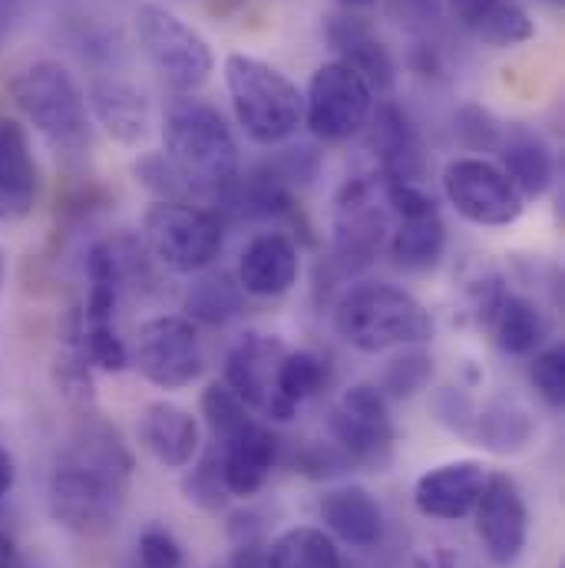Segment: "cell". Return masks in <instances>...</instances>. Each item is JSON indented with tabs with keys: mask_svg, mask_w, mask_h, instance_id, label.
Here are the masks:
<instances>
[{
	"mask_svg": "<svg viewBox=\"0 0 565 568\" xmlns=\"http://www.w3.org/2000/svg\"><path fill=\"white\" fill-rule=\"evenodd\" d=\"M3 284H7V252L0 248V294H3Z\"/></svg>",
	"mask_w": 565,
	"mask_h": 568,
	"instance_id": "obj_52",
	"label": "cell"
},
{
	"mask_svg": "<svg viewBox=\"0 0 565 568\" xmlns=\"http://www.w3.org/2000/svg\"><path fill=\"white\" fill-rule=\"evenodd\" d=\"M225 87L242 133L259 145H279L304 123V97L279 67L232 53L225 60Z\"/></svg>",
	"mask_w": 565,
	"mask_h": 568,
	"instance_id": "obj_5",
	"label": "cell"
},
{
	"mask_svg": "<svg viewBox=\"0 0 565 568\" xmlns=\"http://www.w3.org/2000/svg\"><path fill=\"white\" fill-rule=\"evenodd\" d=\"M384 185V182H381ZM387 205V202H384ZM377 205V182L357 175L337 195L334 262L344 275L367 268L387 242V209Z\"/></svg>",
	"mask_w": 565,
	"mask_h": 568,
	"instance_id": "obj_13",
	"label": "cell"
},
{
	"mask_svg": "<svg viewBox=\"0 0 565 568\" xmlns=\"http://www.w3.org/2000/svg\"><path fill=\"white\" fill-rule=\"evenodd\" d=\"M294 466H297V473H304V476H311V479H321V476L347 473V469H351V459H347L334 443H311L307 449L297 453Z\"/></svg>",
	"mask_w": 565,
	"mask_h": 568,
	"instance_id": "obj_42",
	"label": "cell"
},
{
	"mask_svg": "<svg viewBox=\"0 0 565 568\" xmlns=\"http://www.w3.org/2000/svg\"><path fill=\"white\" fill-rule=\"evenodd\" d=\"M287 354L282 337L275 334H245L225 357V384L229 390L259 417L287 424L297 407L284 400L279 387V371Z\"/></svg>",
	"mask_w": 565,
	"mask_h": 568,
	"instance_id": "obj_12",
	"label": "cell"
},
{
	"mask_svg": "<svg viewBox=\"0 0 565 568\" xmlns=\"http://www.w3.org/2000/svg\"><path fill=\"white\" fill-rule=\"evenodd\" d=\"M162 142V152L195 189V199H205L212 205L229 192V185L242 172L239 142L232 136L225 116L202 100L179 97L165 106Z\"/></svg>",
	"mask_w": 565,
	"mask_h": 568,
	"instance_id": "obj_2",
	"label": "cell"
},
{
	"mask_svg": "<svg viewBox=\"0 0 565 568\" xmlns=\"http://www.w3.org/2000/svg\"><path fill=\"white\" fill-rule=\"evenodd\" d=\"M272 169L282 175L287 185H291V182H311V179L317 175V169H321V155H317L311 145H297V149L282 152V155L272 162Z\"/></svg>",
	"mask_w": 565,
	"mask_h": 568,
	"instance_id": "obj_44",
	"label": "cell"
},
{
	"mask_svg": "<svg viewBox=\"0 0 565 568\" xmlns=\"http://www.w3.org/2000/svg\"><path fill=\"white\" fill-rule=\"evenodd\" d=\"M317 516L341 542L354 549H374L384 539V509L374 493L357 483L327 489L321 496Z\"/></svg>",
	"mask_w": 565,
	"mask_h": 568,
	"instance_id": "obj_22",
	"label": "cell"
},
{
	"mask_svg": "<svg viewBox=\"0 0 565 568\" xmlns=\"http://www.w3.org/2000/svg\"><path fill=\"white\" fill-rule=\"evenodd\" d=\"M473 33H476L483 43H490V47H496V50H506V47H519V43L533 40V37H536V27H533V20H529V13L523 10L519 0H496V3L476 20Z\"/></svg>",
	"mask_w": 565,
	"mask_h": 568,
	"instance_id": "obj_31",
	"label": "cell"
},
{
	"mask_svg": "<svg viewBox=\"0 0 565 568\" xmlns=\"http://www.w3.org/2000/svg\"><path fill=\"white\" fill-rule=\"evenodd\" d=\"M453 136L470 152H500L506 130L490 110L466 103L453 113Z\"/></svg>",
	"mask_w": 565,
	"mask_h": 568,
	"instance_id": "obj_36",
	"label": "cell"
},
{
	"mask_svg": "<svg viewBox=\"0 0 565 568\" xmlns=\"http://www.w3.org/2000/svg\"><path fill=\"white\" fill-rule=\"evenodd\" d=\"M182 496L205 509V513H222L232 499L229 486H225V476H222V463H219V449H209L202 453V459L182 476Z\"/></svg>",
	"mask_w": 565,
	"mask_h": 568,
	"instance_id": "obj_33",
	"label": "cell"
},
{
	"mask_svg": "<svg viewBox=\"0 0 565 568\" xmlns=\"http://www.w3.org/2000/svg\"><path fill=\"white\" fill-rule=\"evenodd\" d=\"M443 192L446 202L456 209V215L483 229L513 225L526 209V199L516 192L509 175L496 162L480 155H463L446 162Z\"/></svg>",
	"mask_w": 565,
	"mask_h": 568,
	"instance_id": "obj_10",
	"label": "cell"
},
{
	"mask_svg": "<svg viewBox=\"0 0 565 568\" xmlns=\"http://www.w3.org/2000/svg\"><path fill=\"white\" fill-rule=\"evenodd\" d=\"M0 568H13V542L0 532Z\"/></svg>",
	"mask_w": 565,
	"mask_h": 568,
	"instance_id": "obj_50",
	"label": "cell"
},
{
	"mask_svg": "<svg viewBox=\"0 0 565 568\" xmlns=\"http://www.w3.org/2000/svg\"><path fill=\"white\" fill-rule=\"evenodd\" d=\"M500 159H503L500 169L509 175V182L516 185L523 199H539L556 182V155L533 133H523V130L506 133L500 145Z\"/></svg>",
	"mask_w": 565,
	"mask_h": 568,
	"instance_id": "obj_25",
	"label": "cell"
},
{
	"mask_svg": "<svg viewBox=\"0 0 565 568\" xmlns=\"http://www.w3.org/2000/svg\"><path fill=\"white\" fill-rule=\"evenodd\" d=\"M133 469L137 459L120 429L83 414L50 473L47 506L53 523L87 539L107 536L120 519Z\"/></svg>",
	"mask_w": 565,
	"mask_h": 568,
	"instance_id": "obj_1",
	"label": "cell"
},
{
	"mask_svg": "<svg viewBox=\"0 0 565 568\" xmlns=\"http://www.w3.org/2000/svg\"><path fill=\"white\" fill-rule=\"evenodd\" d=\"M391 13L421 43H436L433 33L440 30V20H443V3L440 0H391Z\"/></svg>",
	"mask_w": 565,
	"mask_h": 568,
	"instance_id": "obj_40",
	"label": "cell"
},
{
	"mask_svg": "<svg viewBox=\"0 0 565 568\" xmlns=\"http://www.w3.org/2000/svg\"><path fill=\"white\" fill-rule=\"evenodd\" d=\"M334 331L361 354H384L404 344H426L433 337V317L397 284L361 282L337 297Z\"/></svg>",
	"mask_w": 565,
	"mask_h": 568,
	"instance_id": "obj_3",
	"label": "cell"
},
{
	"mask_svg": "<svg viewBox=\"0 0 565 568\" xmlns=\"http://www.w3.org/2000/svg\"><path fill=\"white\" fill-rule=\"evenodd\" d=\"M367 142L377 155L381 179L387 182H421L426 169L424 140L404 106L394 100H377L367 120Z\"/></svg>",
	"mask_w": 565,
	"mask_h": 568,
	"instance_id": "obj_15",
	"label": "cell"
},
{
	"mask_svg": "<svg viewBox=\"0 0 565 568\" xmlns=\"http://www.w3.org/2000/svg\"><path fill=\"white\" fill-rule=\"evenodd\" d=\"M20 116L57 152H83L93 140L90 103L73 73L57 60H37L10 80Z\"/></svg>",
	"mask_w": 565,
	"mask_h": 568,
	"instance_id": "obj_4",
	"label": "cell"
},
{
	"mask_svg": "<svg viewBox=\"0 0 565 568\" xmlns=\"http://www.w3.org/2000/svg\"><path fill=\"white\" fill-rule=\"evenodd\" d=\"M225 242L222 219L189 202H152L142 215L145 252L175 275L205 272Z\"/></svg>",
	"mask_w": 565,
	"mask_h": 568,
	"instance_id": "obj_6",
	"label": "cell"
},
{
	"mask_svg": "<svg viewBox=\"0 0 565 568\" xmlns=\"http://www.w3.org/2000/svg\"><path fill=\"white\" fill-rule=\"evenodd\" d=\"M443 248H446V225L436 209L404 215L391 239V255L407 272H424L430 265H436Z\"/></svg>",
	"mask_w": 565,
	"mask_h": 568,
	"instance_id": "obj_28",
	"label": "cell"
},
{
	"mask_svg": "<svg viewBox=\"0 0 565 568\" xmlns=\"http://www.w3.org/2000/svg\"><path fill=\"white\" fill-rule=\"evenodd\" d=\"M486 324L493 327L496 344H500L506 354H513V357L536 354V347H539L543 337H546V324H543L539 307H536L529 297L509 294V291L500 294V301L493 304Z\"/></svg>",
	"mask_w": 565,
	"mask_h": 568,
	"instance_id": "obj_27",
	"label": "cell"
},
{
	"mask_svg": "<svg viewBox=\"0 0 565 568\" xmlns=\"http://www.w3.org/2000/svg\"><path fill=\"white\" fill-rule=\"evenodd\" d=\"M57 387L60 394L77 404V407H90L93 404V374H90V361L83 357V351L73 344L70 354H63L57 361Z\"/></svg>",
	"mask_w": 565,
	"mask_h": 568,
	"instance_id": "obj_38",
	"label": "cell"
},
{
	"mask_svg": "<svg viewBox=\"0 0 565 568\" xmlns=\"http://www.w3.org/2000/svg\"><path fill=\"white\" fill-rule=\"evenodd\" d=\"M374 103L377 97L357 70H351L344 60H327L307 80L304 126L314 140L344 142L367 126Z\"/></svg>",
	"mask_w": 565,
	"mask_h": 568,
	"instance_id": "obj_9",
	"label": "cell"
},
{
	"mask_svg": "<svg viewBox=\"0 0 565 568\" xmlns=\"http://www.w3.org/2000/svg\"><path fill=\"white\" fill-rule=\"evenodd\" d=\"M202 417H205V424L212 429L215 443L229 439L235 429H242V426L252 420L249 407L229 390L225 381H222V384L215 381V384H209V387L202 390Z\"/></svg>",
	"mask_w": 565,
	"mask_h": 568,
	"instance_id": "obj_37",
	"label": "cell"
},
{
	"mask_svg": "<svg viewBox=\"0 0 565 568\" xmlns=\"http://www.w3.org/2000/svg\"><path fill=\"white\" fill-rule=\"evenodd\" d=\"M215 449H219V463H222L229 493L249 499L269 483V476L275 469V456H279V439L269 426L252 417L229 439L215 443Z\"/></svg>",
	"mask_w": 565,
	"mask_h": 568,
	"instance_id": "obj_17",
	"label": "cell"
},
{
	"mask_svg": "<svg viewBox=\"0 0 565 568\" xmlns=\"http://www.w3.org/2000/svg\"><path fill=\"white\" fill-rule=\"evenodd\" d=\"M493 3H496V0H446V10L453 13V20H456L460 27L473 30L476 20H480Z\"/></svg>",
	"mask_w": 565,
	"mask_h": 568,
	"instance_id": "obj_46",
	"label": "cell"
},
{
	"mask_svg": "<svg viewBox=\"0 0 565 568\" xmlns=\"http://www.w3.org/2000/svg\"><path fill=\"white\" fill-rule=\"evenodd\" d=\"M301 275V255L297 245L282 232H265L249 242V248L239 258L235 282L245 294L255 297H282Z\"/></svg>",
	"mask_w": 565,
	"mask_h": 568,
	"instance_id": "obj_20",
	"label": "cell"
},
{
	"mask_svg": "<svg viewBox=\"0 0 565 568\" xmlns=\"http://www.w3.org/2000/svg\"><path fill=\"white\" fill-rule=\"evenodd\" d=\"M140 443L159 466L182 469L199 456L202 433H199V420L185 407L169 400H152L140 414Z\"/></svg>",
	"mask_w": 565,
	"mask_h": 568,
	"instance_id": "obj_19",
	"label": "cell"
},
{
	"mask_svg": "<svg viewBox=\"0 0 565 568\" xmlns=\"http://www.w3.org/2000/svg\"><path fill=\"white\" fill-rule=\"evenodd\" d=\"M470 436L496 456H516L523 453L533 436H536V420L526 407L513 400H493L483 410H476V420Z\"/></svg>",
	"mask_w": 565,
	"mask_h": 568,
	"instance_id": "obj_26",
	"label": "cell"
},
{
	"mask_svg": "<svg viewBox=\"0 0 565 568\" xmlns=\"http://www.w3.org/2000/svg\"><path fill=\"white\" fill-rule=\"evenodd\" d=\"M130 364L159 390H182L195 384L205 371L199 331L189 317L162 314L145 321L137 334Z\"/></svg>",
	"mask_w": 565,
	"mask_h": 568,
	"instance_id": "obj_11",
	"label": "cell"
},
{
	"mask_svg": "<svg viewBox=\"0 0 565 568\" xmlns=\"http://www.w3.org/2000/svg\"><path fill=\"white\" fill-rule=\"evenodd\" d=\"M17 13H20V0H0V47L10 37V30L17 23Z\"/></svg>",
	"mask_w": 565,
	"mask_h": 568,
	"instance_id": "obj_47",
	"label": "cell"
},
{
	"mask_svg": "<svg viewBox=\"0 0 565 568\" xmlns=\"http://www.w3.org/2000/svg\"><path fill=\"white\" fill-rule=\"evenodd\" d=\"M327 384V364L311 354V351H287L279 371V387H282L284 400H291L294 407L314 394H321Z\"/></svg>",
	"mask_w": 565,
	"mask_h": 568,
	"instance_id": "obj_34",
	"label": "cell"
},
{
	"mask_svg": "<svg viewBox=\"0 0 565 568\" xmlns=\"http://www.w3.org/2000/svg\"><path fill=\"white\" fill-rule=\"evenodd\" d=\"M242 3H245V0H209V13H215V17H229V13H235Z\"/></svg>",
	"mask_w": 565,
	"mask_h": 568,
	"instance_id": "obj_49",
	"label": "cell"
},
{
	"mask_svg": "<svg viewBox=\"0 0 565 568\" xmlns=\"http://www.w3.org/2000/svg\"><path fill=\"white\" fill-rule=\"evenodd\" d=\"M13 479H17V469H13V456L0 446V499L13 489Z\"/></svg>",
	"mask_w": 565,
	"mask_h": 568,
	"instance_id": "obj_48",
	"label": "cell"
},
{
	"mask_svg": "<svg viewBox=\"0 0 565 568\" xmlns=\"http://www.w3.org/2000/svg\"><path fill=\"white\" fill-rule=\"evenodd\" d=\"M133 175L155 202L195 205V189L185 182V175L172 165V159L165 152H142L140 159H133Z\"/></svg>",
	"mask_w": 565,
	"mask_h": 568,
	"instance_id": "obj_32",
	"label": "cell"
},
{
	"mask_svg": "<svg viewBox=\"0 0 565 568\" xmlns=\"http://www.w3.org/2000/svg\"><path fill=\"white\" fill-rule=\"evenodd\" d=\"M40 195V165L30 152L27 126L0 116V222L33 212Z\"/></svg>",
	"mask_w": 565,
	"mask_h": 568,
	"instance_id": "obj_18",
	"label": "cell"
},
{
	"mask_svg": "<svg viewBox=\"0 0 565 568\" xmlns=\"http://www.w3.org/2000/svg\"><path fill=\"white\" fill-rule=\"evenodd\" d=\"M486 466L480 459H450L424 476L414 486V506L426 519L456 523L473 513L483 486H486Z\"/></svg>",
	"mask_w": 565,
	"mask_h": 568,
	"instance_id": "obj_16",
	"label": "cell"
},
{
	"mask_svg": "<svg viewBox=\"0 0 565 568\" xmlns=\"http://www.w3.org/2000/svg\"><path fill=\"white\" fill-rule=\"evenodd\" d=\"M476 539L486 559L496 568L516 566L529 542V509L513 476L490 473L486 486L473 506Z\"/></svg>",
	"mask_w": 565,
	"mask_h": 568,
	"instance_id": "obj_14",
	"label": "cell"
},
{
	"mask_svg": "<svg viewBox=\"0 0 565 568\" xmlns=\"http://www.w3.org/2000/svg\"><path fill=\"white\" fill-rule=\"evenodd\" d=\"M529 377H533V387L536 394L549 404V407H563L565 404V354L563 347H546L533 357V367H529Z\"/></svg>",
	"mask_w": 565,
	"mask_h": 568,
	"instance_id": "obj_39",
	"label": "cell"
},
{
	"mask_svg": "<svg viewBox=\"0 0 565 568\" xmlns=\"http://www.w3.org/2000/svg\"><path fill=\"white\" fill-rule=\"evenodd\" d=\"M229 568H272V559H269V546L249 539V542H239L235 552H232V562Z\"/></svg>",
	"mask_w": 565,
	"mask_h": 568,
	"instance_id": "obj_45",
	"label": "cell"
},
{
	"mask_svg": "<svg viewBox=\"0 0 565 568\" xmlns=\"http://www.w3.org/2000/svg\"><path fill=\"white\" fill-rule=\"evenodd\" d=\"M140 566L142 568H182V546L175 542L172 532L149 526L140 536Z\"/></svg>",
	"mask_w": 565,
	"mask_h": 568,
	"instance_id": "obj_41",
	"label": "cell"
},
{
	"mask_svg": "<svg viewBox=\"0 0 565 568\" xmlns=\"http://www.w3.org/2000/svg\"><path fill=\"white\" fill-rule=\"evenodd\" d=\"M219 212L232 215L235 222H262V219H282L294 215V199L282 175L269 165L239 172V179L229 185V192L215 202Z\"/></svg>",
	"mask_w": 565,
	"mask_h": 568,
	"instance_id": "obj_23",
	"label": "cell"
},
{
	"mask_svg": "<svg viewBox=\"0 0 565 568\" xmlns=\"http://www.w3.org/2000/svg\"><path fill=\"white\" fill-rule=\"evenodd\" d=\"M137 37L149 67L172 93L192 97L209 83L215 70L209 40L169 7L142 3L137 10Z\"/></svg>",
	"mask_w": 565,
	"mask_h": 568,
	"instance_id": "obj_7",
	"label": "cell"
},
{
	"mask_svg": "<svg viewBox=\"0 0 565 568\" xmlns=\"http://www.w3.org/2000/svg\"><path fill=\"white\" fill-rule=\"evenodd\" d=\"M334 446L351 459V466L364 473H384L394 463L397 426L391 417L387 397L374 384H354L341 394L331 410Z\"/></svg>",
	"mask_w": 565,
	"mask_h": 568,
	"instance_id": "obj_8",
	"label": "cell"
},
{
	"mask_svg": "<svg viewBox=\"0 0 565 568\" xmlns=\"http://www.w3.org/2000/svg\"><path fill=\"white\" fill-rule=\"evenodd\" d=\"M553 3H556V0H553Z\"/></svg>",
	"mask_w": 565,
	"mask_h": 568,
	"instance_id": "obj_53",
	"label": "cell"
},
{
	"mask_svg": "<svg viewBox=\"0 0 565 568\" xmlns=\"http://www.w3.org/2000/svg\"><path fill=\"white\" fill-rule=\"evenodd\" d=\"M337 3H341L344 10H371L377 0H337Z\"/></svg>",
	"mask_w": 565,
	"mask_h": 568,
	"instance_id": "obj_51",
	"label": "cell"
},
{
	"mask_svg": "<svg viewBox=\"0 0 565 568\" xmlns=\"http://www.w3.org/2000/svg\"><path fill=\"white\" fill-rule=\"evenodd\" d=\"M90 110L97 123L123 145H140L152 133V106L140 87L127 80H100L90 90Z\"/></svg>",
	"mask_w": 565,
	"mask_h": 568,
	"instance_id": "obj_24",
	"label": "cell"
},
{
	"mask_svg": "<svg viewBox=\"0 0 565 568\" xmlns=\"http://www.w3.org/2000/svg\"><path fill=\"white\" fill-rule=\"evenodd\" d=\"M430 377H433V357L426 351H404L401 357L387 364L377 390L387 400H411L430 384Z\"/></svg>",
	"mask_w": 565,
	"mask_h": 568,
	"instance_id": "obj_35",
	"label": "cell"
},
{
	"mask_svg": "<svg viewBox=\"0 0 565 568\" xmlns=\"http://www.w3.org/2000/svg\"><path fill=\"white\" fill-rule=\"evenodd\" d=\"M327 40L337 50V60H344L351 70L361 73V80L371 87L374 97H387L397 83V63L384 40L357 17H334L327 23Z\"/></svg>",
	"mask_w": 565,
	"mask_h": 568,
	"instance_id": "obj_21",
	"label": "cell"
},
{
	"mask_svg": "<svg viewBox=\"0 0 565 568\" xmlns=\"http://www.w3.org/2000/svg\"><path fill=\"white\" fill-rule=\"evenodd\" d=\"M436 417H440V424L450 426V429H456V433H463V436H470V429H473V420H476V407H473V400L466 397V394H460V390H453V387H446V390H440V397H436Z\"/></svg>",
	"mask_w": 565,
	"mask_h": 568,
	"instance_id": "obj_43",
	"label": "cell"
},
{
	"mask_svg": "<svg viewBox=\"0 0 565 568\" xmlns=\"http://www.w3.org/2000/svg\"><path fill=\"white\" fill-rule=\"evenodd\" d=\"M272 568H344L337 542L314 526H294L269 546Z\"/></svg>",
	"mask_w": 565,
	"mask_h": 568,
	"instance_id": "obj_30",
	"label": "cell"
},
{
	"mask_svg": "<svg viewBox=\"0 0 565 568\" xmlns=\"http://www.w3.org/2000/svg\"><path fill=\"white\" fill-rule=\"evenodd\" d=\"M242 311H245V291L225 272L202 275L199 282H192L189 294H185L189 321H199L209 327H225L235 317H242Z\"/></svg>",
	"mask_w": 565,
	"mask_h": 568,
	"instance_id": "obj_29",
	"label": "cell"
}]
</instances>
